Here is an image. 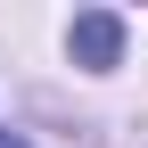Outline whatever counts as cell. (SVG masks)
<instances>
[{"mask_svg": "<svg viewBox=\"0 0 148 148\" xmlns=\"http://www.w3.org/2000/svg\"><path fill=\"white\" fill-rule=\"evenodd\" d=\"M115 49H123V16H107V8H82L74 16V58H82L90 74L115 66Z\"/></svg>", "mask_w": 148, "mask_h": 148, "instance_id": "obj_1", "label": "cell"}, {"mask_svg": "<svg viewBox=\"0 0 148 148\" xmlns=\"http://www.w3.org/2000/svg\"><path fill=\"white\" fill-rule=\"evenodd\" d=\"M0 148H25V140H16V132H0Z\"/></svg>", "mask_w": 148, "mask_h": 148, "instance_id": "obj_2", "label": "cell"}]
</instances>
